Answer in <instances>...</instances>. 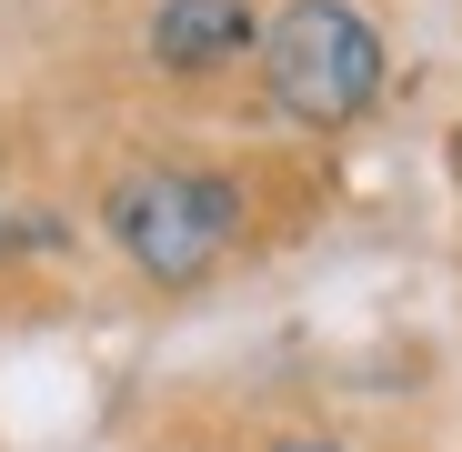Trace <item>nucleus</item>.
Returning <instances> with one entry per match:
<instances>
[{
	"mask_svg": "<svg viewBox=\"0 0 462 452\" xmlns=\"http://www.w3.org/2000/svg\"><path fill=\"white\" fill-rule=\"evenodd\" d=\"M262 70H272V101L291 121L342 131L382 91V31L352 11V0H291V11L262 31Z\"/></svg>",
	"mask_w": 462,
	"mask_h": 452,
	"instance_id": "nucleus-1",
	"label": "nucleus"
},
{
	"mask_svg": "<svg viewBox=\"0 0 462 452\" xmlns=\"http://www.w3.org/2000/svg\"><path fill=\"white\" fill-rule=\"evenodd\" d=\"M231 181H211V171H121L111 181V242L151 272V281H201L211 262H221V242H231Z\"/></svg>",
	"mask_w": 462,
	"mask_h": 452,
	"instance_id": "nucleus-2",
	"label": "nucleus"
},
{
	"mask_svg": "<svg viewBox=\"0 0 462 452\" xmlns=\"http://www.w3.org/2000/svg\"><path fill=\"white\" fill-rule=\"evenodd\" d=\"M151 51H162V70H221L252 51V11L242 0H162Z\"/></svg>",
	"mask_w": 462,
	"mask_h": 452,
	"instance_id": "nucleus-3",
	"label": "nucleus"
},
{
	"mask_svg": "<svg viewBox=\"0 0 462 452\" xmlns=\"http://www.w3.org/2000/svg\"><path fill=\"white\" fill-rule=\"evenodd\" d=\"M272 452H342V442H322V432H282Z\"/></svg>",
	"mask_w": 462,
	"mask_h": 452,
	"instance_id": "nucleus-4",
	"label": "nucleus"
}]
</instances>
